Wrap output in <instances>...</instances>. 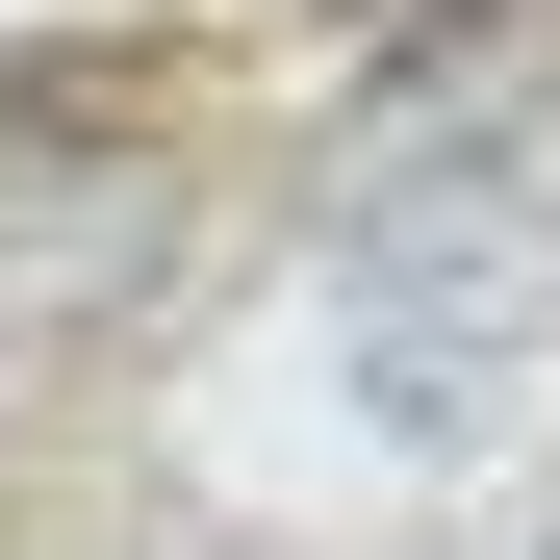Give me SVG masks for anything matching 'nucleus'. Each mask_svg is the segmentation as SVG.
Instances as JSON below:
<instances>
[{
	"label": "nucleus",
	"mask_w": 560,
	"mask_h": 560,
	"mask_svg": "<svg viewBox=\"0 0 560 560\" xmlns=\"http://www.w3.org/2000/svg\"><path fill=\"white\" fill-rule=\"evenodd\" d=\"M560 306V153H408L357 178V255H331V331L408 433H485V383Z\"/></svg>",
	"instance_id": "1"
}]
</instances>
